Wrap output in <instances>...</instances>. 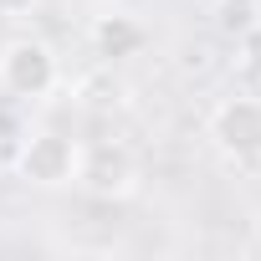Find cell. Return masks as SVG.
Listing matches in <instances>:
<instances>
[{"label":"cell","instance_id":"6","mask_svg":"<svg viewBox=\"0 0 261 261\" xmlns=\"http://www.w3.org/2000/svg\"><path fill=\"white\" fill-rule=\"evenodd\" d=\"M236 72H241V82H246V87H256V92H261V16L236 36Z\"/></svg>","mask_w":261,"mask_h":261},{"label":"cell","instance_id":"7","mask_svg":"<svg viewBox=\"0 0 261 261\" xmlns=\"http://www.w3.org/2000/svg\"><path fill=\"white\" fill-rule=\"evenodd\" d=\"M256 16H261V0H215V26L225 36H241Z\"/></svg>","mask_w":261,"mask_h":261},{"label":"cell","instance_id":"2","mask_svg":"<svg viewBox=\"0 0 261 261\" xmlns=\"http://www.w3.org/2000/svg\"><path fill=\"white\" fill-rule=\"evenodd\" d=\"M77 154H82V144L72 134H62V128H36V134L21 139L11 169H16V179H26L36 190H62V185L77 179Z\"/></svg>","mask_w":261,"mask_h":261},{"label":"cell","instance_id":"5","mask_svg":"<svg viewBox=\"0 0 261 261\" xmlns=\"http://www.w3.org/2000/svg\"><path fill=\"white\" fill-rule=\"evenodd\" d=\"M92 46L102 51V57H139L144 46H149V31L134 21V16H97L92 21Z\"/></svg>","mask_w":261,"mask_h":261},{"label":"cell","instance_id":"4","mask_svg":"<svg viewBox=\"0 0 261 261\" xmlns=\"http://www.w3.org/2000/svg\"><path fill=\"white\" fill-rule=\"evenodd\" d=\"M210 144L236 159V164H256L261 159V97L256 92H236V97H220L210 108V123H205Z\"/></svg>","mask_w":261,"mask_h":261},{"label":"cell","instance_id":"8","mask_svg":"<svg viewBox=\"0 0 261 261\" xmlns=\"http://www.w3.org/2000/svg\"><path fill=\"white\" fill-rule=\"evenodd\" d=\"M41 6V0H0V21H21V16H31Z\"/></svg>","mask_w":261,"mask_h":261},{"label":"cell","instance_id":"1","mask_svg":"<svg viewBox=\"0 0 261 261\" xmlns=\"http://www.w3.org/2000/svg\"><path fill=\"white\" fill-rule=\"evenodd\" d=\"M62 82V62L41 36H11L0 46V87L16 102H36L46 92H57Z\"/></svg>","mask_w":261,"mask_h":261},{"label":"cell","instance_id":"3","mask_svg":"<svg viewBox=\"0 0 261 261\" xmlns=\"http://www.w3.org/2000/svg\"><path fill=\"white\" fill-rule=\"evenodd\" d=\"M139 179H144V169H139V154L134 149L118 144V139H97V144H82L77 179L72 185H82L97 200H128L139 190Z\"/></svg>","mask_w":261,"mask_h":261}]
</instances>
